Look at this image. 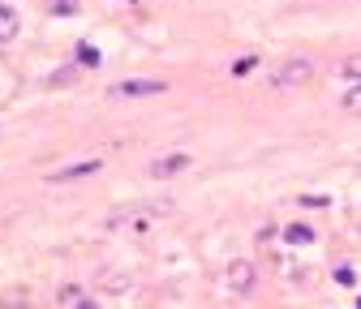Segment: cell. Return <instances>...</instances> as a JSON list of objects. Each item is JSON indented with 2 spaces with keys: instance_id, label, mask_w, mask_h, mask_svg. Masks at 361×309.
<instances>
[{
  "instance_id": "cell-8",
  "label": "cell",
  "mask_w": 361,
  "mask_h": 309,
  "mask_svg": "<svg viewBox=\"0 0 361 309\" xmlns=\"http://www.w3.org/2000/svg\"><path fill=\"white\" fill-rule=\"evenodd\" d=\"M340 108H344L348 116H361V82H357V86H348V91H344Z\"/></svg>"
},
{
  "instance_id": "cell-6",
  "label": "cell",
  "mask_w": 361,
  "mask_h": 309,
  "mask_svg": "<svg viewBox=\"0 0 361 309\" xmlns=\"http://www.w3.org/2000/svg\"><path fill=\"white\" fill-rule=\"evenodd\" d=\"M18 13H13V5H0V43H9V39H18Z\"/></svg>"
},
{
  "instance_id": "cell-2",
  "label": "cell",
  "mask_w": 361,
  "mask_h": 309,
  "mask_svg": "<svg viewBox=\"0 0 361 309\" xmlns=\"http://www.w3.org/2000/svg\"><path fill=\"white\" fill-rule=\"evenodd\" d=\"M310 77H314V65L305 56H297V61H284L276 73H271V86H276V91H297V86H305Z\"/></svg>"
},
{
  "instance_id": "cell-7",
  "label": "cell",
  "mask_w": 361,
  "mask_h": 309,
  "mask_svg": "<svg viewBox=\"0 0 361 309\" xmlns=\"http://www.w3.org/2000/svg\"><path fill=\"white\" fill-rule=\"evenodd\" d=\"M284 241L288 245H314V228L310 224H288L284 228Z\"/></svg>"
},
{
  "instance_id": "cell-10",
  "label": "cell",
  "mask_w": 361,
  "mask_h": 309,
  "mask_svg": "<svg viewBox=\"0 0 361 309\" xmlns=\"http://www.w3.org/2000/svg\"><path fill=\"white\" fill-rule=\"evenodd\" d=\"M78 61H82L86 69H99V61H104V56H99L95 48H90V43H82V48H78Z\"/></svg>"
},
{
  "instance_id": "cell-15",
  "label": "cell",
  "mask_w": 361,
  "mask_h": 309,
  "mask_svg": "<svg viewBox=\"0 0 361 309\" xmlns=\"http://www.w3.org/2000/svg\"><path fill=\"white\" fill-rule=\"evenodd\" d=\"M133 5H138V0H133Z\"/></svg>"
},
{
  "instance_id": "cell-11",
  "label": "cell",
  "mask_w": 361,
  "mask_h": 309,
  "mask_svg": "<svg viewBox=\"0 0 361 309\" xmlns=\"http://www.w3.org/2000/svg\"><path fill=\"white\" fill-rule=\"evenodd\" d=\"M254 65H258V56H241V61H233V69H228V73H233V77H245Z\"/></svg>"
},
{
  "instance_id": "cell-14",
  "label": "cell",
  "mask_w": 361,
  "mask_h": 309,
  "mask_svg": "<svg viewBox=\"0 0 361 309\" xmlns=\"http://www.w3.org/2000/svg\"><path fill=\"white\" fill-rule=\"evenodd\" d=\"M344 77H353V82H361V61H348V65H344Z\"/></svg>"
},
{
  "instance_id": "cell-12",
  "label": "cell",
  "mask_w": 361,
  "mask_h": 309,
  "mask_svg": "<svg viewBox=\"0 0 361 309\" xmlns=\"http://www.w3.org/2000/svg\"><path fill=\"white\" fill-rule=\"evenodd\" d=\"M336 284H340V288H353V284H357L353 267H336Z\"/></svg>"
},
{
  "instance_id": "cell-1",
  "label": "cell",
  "mask_w": 361,
  "mask_h": 309,
  "mask_svg": "<svg viewBox=\"0 0 361 309\" xmlns=\"http://www.w3.org/2000/svg\"><path fill=\"white\" fill-rule=\"evenodd\" d=\"M108 95H112V99H151V95H168V82H155V77H129V82H112Z\"/></svg>"
},
{
  "instance_id": "cell-4",
  "label": "cell",
  "mask_w": 361,
  "mask_h": 309,
  "mask_svg": "<svg viewBox=\"0 0 361 309\" xmlns=\"http://www.w3.org/2000/svg\"><path fill=\"white\" fill-rule=\"evenodd\" d=\"M190 168H194V155L176 151V155H159L151 163V176H180V172H190Z\"/></svg>"
},
{
  "instance_id": "cell-9",
  "label": "cell",
  "mask_w": 361,
  "mask_h": 309,
  "mask_svg": "<svg viewBox=\"0 0 361 309\" xmlns=\"http://www.w3.org/2000/svg\"><path fill=\"white\" fill-rule=\"evenodd\" d=\"M61 305H90V296L82 292V288H61V296H56Z\"/></svg>"
},
{
  "instance_id": "cell-3",
  "label": "cell",
  "mask_w": 361,
  "mask_h": 309,
  "mask_svg": "<svg viewBox=\"0 0 361 309\" xmlns=\"http://www.w3.org/2000/svg\"><path fill=\"white\" fill-rule=\"evenodd\" d=\"M104 168V159H82V163H65L56 172H48V181L52 185H65V181H82V176H95Z\"/></svg>"
},
{
  "instance_id": "cell-13",
  "label": "cell",
  "mask_w": 361,
  "mask_h": 309,
  "mask_svg": "<svg viewBox=\"0 0 361 309\" xmlns=\"http://www.w3.org/2000/svg\"><path fill=\"white\" fill-rule=\"evenodd\" d=\"M56 13H78V0H52Z\"/></svg>"
},
{
  "instance_id": "cell-5",
  "label": "cell",
  "mask_w": 361,
  "mask_h": 309,
  "mask_svg": "<svg viewBox=\"0 0 361 309\" xmlns=\"http://www.w3.org/2000/svg\"><path fill=\"white\" fill-rule=\"evenodd\" d=\"M228 288L233 292H250L254 288V267H250V262H233V267H228Z\"/></svg>"
}]
</instances>
